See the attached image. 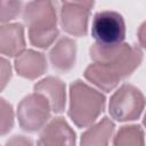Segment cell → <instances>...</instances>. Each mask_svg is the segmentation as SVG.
I'll list each match as a JSON object with an SVG mask.
<instances>
[{"label": "cell", "mask_w": 146, "mask_h": 146, "mask_svg": "<svg viewBox=\"0 0 146 146\" xmlns=\"http://www.w3.org/2000/svg\"><path fill=\"white\" fill-rule=\"evenodd\" d=\"M34 92L44 96L55 113H62L65 108V83L55 76H47L34 86Z\"/></svg>", "instance_id": "7c38bea8"}, {"label": "cell", "mask_w": 146, "mask_h": 146, "mask_svg": "<svg viewBox=\"0 0 146 146\" xmlns=\"http://www.w3.org/2000/svg\"><path fill=\"white\" fill-rule=\"evenodd\" d=\"M75 132L68 125L64 117L52 119L41 131L38 145L42 146H63L75 145Z\"/></svg>", "instance_id": "ba28073f"}, {"label": "cell", "mask_w": 146, "mask_h": 146, "mask_svg": "<svg viewBox=\"0 0 146 146\" xmlns=\"http://www.w3.org/2000/svg\"><path fill=\"white\" fill-rule=\"evenodd\" d=\"M90 10L81 5L63 3L60 9V25L63 30L74 36H84L88 33Z\"/></svg>", "instance_id": "52a82bcc"}, {"label": "cell", "mask_w": 146, "mask_h": 146, "mask_svg": "<svg viewBox=\"0 0 146 146\" xmlns=\"http://www.w3.org/2000/svg\"><path fill=\"white\" fill-rule=\"evenodd\" d=\"M10 79H11V65L6 58L0 57V91H2L6 88Z\"/></svg>", "instance_id": "ac0fdd59"}, {"label": "cell", "mask_w": 146, "mask_h": 146, "mask_svg": "<svg viewBox=\"0 0 146 146\" xmlns=\"http://www.w3.org/2000/svg\"><path fill=\"white\" fill-rule=\"evenodd\" d=\"M14 127V111L13 106L0 98V137L7 135Z\"/></svg>", "instance_id": "2e32d148"}, {"label": "cell", "mask_w": 146, "mask_h": 146, "mask_svg": "<svg viewBox=\"0 0 146 146\" xmlns=\"http://www.w3.org/2000/svg\"><path fill=\"white\" fill-rule=\"evenodd\" d=\"M106 97L81 80L70 86L68 116L79 128L91 125L105 108Z\"/></svg>", "instance_id": "7a4b0ae2"}, {"label": "cell", "mask_w": 146, "mask_h": 146, "mask_svg": "<svg viewBox=\"0 0 146 146\" xmlns=\"http://www.w3.org/2000/svg\"><path fill=\"white\" fill-rule=\"evenodd\" d=\"M23 18L29 27L32 46L47 49L58 35L56 3L52 0H32L24 9Z\"/></svg>", "instance_id": "6da1fadb"}, {"label": "cell", "mask_w": 146, "mask_h": 146, "mask_svg": "<svg viewBox=\"0 0 146 146\" xmlns=\"http://www.w3.org/2000/svg\"><path fill=\"white\" fill-rule=\"evenodd\" d=\"M9 144H14V145H17V144L18 145H26V144H32V141L25 139L23 136H14V138L7 143V145H9Z\"/></svg>", "instance_id": "ffe728a7"}, {"label": "cell", "mask_w": 146, "mask_h": 146, "mask_svg": "<svg viewBox=\"0 0 146 146\" xmlns=\"http://www.w3.org/2000/svg\"><path fill=\"white\" fill-rule=\"evenodd\" d=\"M89 51L94 62L104 64L121 80L130 76L143 60V51L139 47L123 42L113 46H103L96 42Z\"/></svg>", "instance_id": "3957f363"}, {"label": "cell", "mask_w": 146, "mask_h": 146, "mask_svg": "<svg viewBox=\"0 0 146 146\" xmlns=\"http://www.w3.org/2000/svg\"><path fill=\"white\" fill-rule=\"evenodd\" d=\"M22 10V0H0V23L15 19Z\"/></svg>", "instance_id": "e0dca14e"}, {"label": "cell", "mask_w": 146, "mask_h": 146, "mask_svg": "<svg viewBox=\"0 0 146 146\" xmlns=\"http://www.w3.org/2000/svg\"><path fill=\"white\" fill-rule=\"evenodd\" d=\"M114 130V122L105 116L100 122L96 123L82 133L80 144L83 146H106L110 138L113 136Z\"/></svg>", "instance_id": "5bb4252c"}, {"label": "cell", "mask_w": 146, "mask_h": 146, "mask_svg": "<svg viewBox=\"0 0 146 146\" xmlns=\"http://www.w3.org/2000/svg\"><path fill=\"white\" fill-rule=\"evenodd\" d=\"M24 27L19 23L0 26V54L16 57L25 50Z\"/></svg>", "instance_id": "30bf717a"}, {"label": "cell", "mask_w": 146, "mask_h": 146, "mask_svg": "<svg viewBox=\"0 0 146 146\" xmlns=\"http://www.w3.org/2000/svg\"><path fill=\"white\" fill-rule=\"evenodd\" d=\"M49 59L52 67L62 73H66L74 67L76 59V43L73 39L62 38L50 50Z\"/></svg>", "instance_id": "8fae6325"}, {"label": "cell", "mask_w": 146, "mask_h": 146, "mask_svg": "<svg viewBox=\"0 0 146 146\" xmlns=\"http://www.w3.org/2000/svg\"><path fill=\"white\" fill-rule=\"evenodd\" d=\"M51 107L48 99L34 92L24 97L17 107V119L21 128L27 132H35L44 127L50 119Z\"/></svg>", "instance_id": "5b68a950"}, {"label": "cell", "mask_w": 146, "mask_h": 146, "mask_svg": "<svg viewBox=\"0 0 146 146\" xmlns=\"http://www.w3.org/2000/svg\"><path fill=\"white\" fill-rule=\"evenodd\" d=\"M15 70L18 75L34 80L47 71V59L42 52L27 49L16 57Z\"/></svg>", "instance_id": "9c48e42d"}, {"label": "cell", "mask_w": 146, "mask_h": 146, "mask_svg": "<svg viewBox=\"0 0 146 146\" xmlns=\"http://www.w3.org/2000/svg\"><path fill=\"white\" fill-rule=\"evenodd\" d=\"M91 35L97 43L113 46L123 42L125 38V23L123 17L111 10L99 11L94 16Z\"/></svg>", "instance_id": "8992f818"}, {"label": "cell", "mask_w": 146, "mask_h": 146, "mask_svg": "<svg viewBox=\"0 0 146 146\" xmlns=\"http://www.w3.org/2000/svg\"><path fill=\"white\" fill-rule=\"evenodd\" d=\"M63 3H75V5H81L86 8H88L89 10L92 9L95 0H62Z\"/></svg>", "instance_id": "d6986e66"}, {"label": "cell", "mask_w": 146, "mask_h": 146, "mask_svg": "<svg viewBox=\"0 0 146 146\" xmlns=\"http://www.w3.org/2000/svg\"><path fill=\"white\" fill-rule=\"evenodd\" d=\"M144 143V131L140 125L121 127L113 140L115 146H143Z\"/></svg>", "instance_id": "9a60e30c"}, {"label": "cell", "mask_w": 146, "mask_h": 146, "mask_svg": "<svg viewBox=\"0 0 146 146\" xmlns=\"http://www.w3.org/2000/svg\"><path fill=\"white\" fill-rule=\"evenodd\" d=\"M145 107V97L143 92L132 84H122L111 97L108 104L110 115L119 121L137 120Z\"/></svg>", "instance_id": "277c9868"}, {"label": "cell", "mask_w": 146, "mask_h": 146, "mask_svg": "<svg viewBox=\"0 0 146 146\" xmlns=\"http://www.w3.org/2000/svg\"><path fill=\"white\" fill-rule=\"evenodd\" d=\"M84 78L89 82H91L92 84H95L96 87L106 92L112 91L121 81L120 76L116 73H114L104 64L97 62L90 64L86 68Z\"/></svg>", "instance_id": "4fadbf2b"}]
</instances>
